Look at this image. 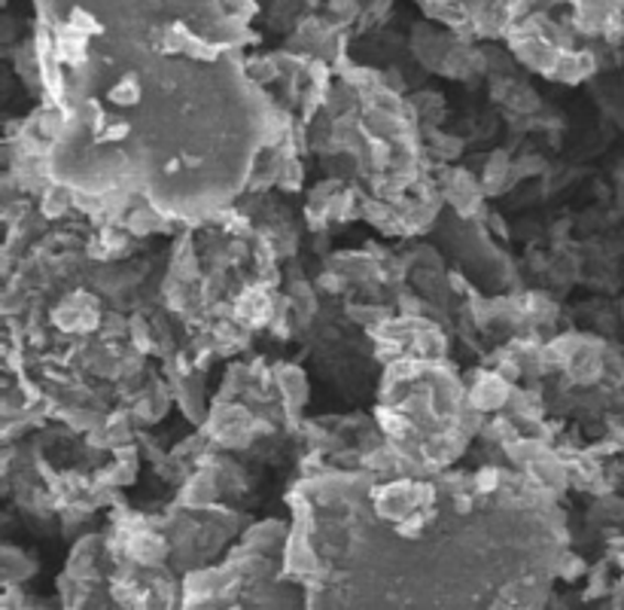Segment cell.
<instances>
[{"label": "cell", "instance_id": "4", "mask_svg": "<svg viewBox=\"0 0 624 610\" xmlns=\"http://www.w3.org/2000/svg\"><path fill=\"white\" fill-rule=\"evenodd\" d=\"M113 98H117L119 105L125 101V105H134V98H138V89L131 86V83H125V86H119L117 92H113Z\"/></svg>", "mask_w": 624, "mask_h": 610}, {"label": "cell", "instance_id": "3", "mask_svg": "<svg viewBox=\"0 0 624 610\" xmlns=\"http://www.w3.org/2000/svg\"><path fill=\"white\" fill-rule=\"evenodd\" d=\"M98 422V415H91V412H83V410H77V412H70V425H77V427H91Z\"/></svg>", "mask_w": 624, "mask_h": 610}, {"label": "cell", "instance_id": "2", "mask_svg": "<svg viewBox=\"0 0 624 610\" xmlns=\"http://www.w3.org/2000/svg\"><path fill=\"white\" fill-rule=\"evenodd\" d=\"M62 196H65V193H53V199L43 201V211L50 214V217H58V214L67 208V199H62Z\"/></svg>", "mask_w": 624, "mask_h": 610}, {"label": "cell", "instance_id": "1", "mask_svg": "<svg viewBox=\"0 0 624 610\" xmlns=\"http://www.w3.org/2000/svg\"><path fill=\"white\" fill-rule=\"evenodd\" d=\"M479 391H482V394H475V403H479V406H496V403L506 400V385H503L500 379H488V382L479 385Z\"/></svg>", "mask_w": 624, "mask_h": 610}, {"label": "cell", "instance_id": "5", "mask_svg": "<svg viewBox=\"0 0 624 610\" xmlns=\"http://www.w3.org/2000/svg\"><path fill=\"white\" fill-rule=\"evenodd\" d=\"M496 486V470H482L479 473V489L491 491Z\"/></svg>", "mask_w": 624, "mask_h": 610}]
</instances>
